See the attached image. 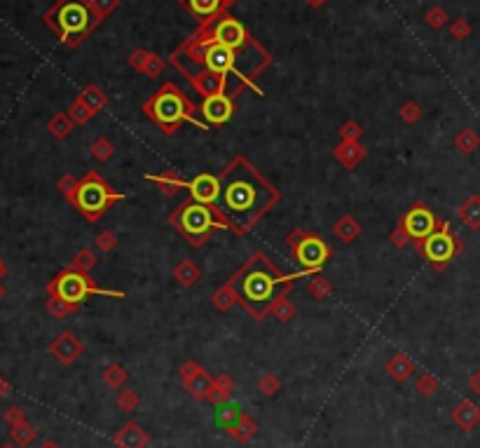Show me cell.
Wrapping results in <instances>:
<instances>
[{
	"label": "cell",
	"mask_w": 480,
	"mask_h": 448,
	"mask_svg": "<svg viewBox=\"0 0 480 448\" xmlns=\"http://www.w3.org/2000/svg\"><path fill=\"white\" fill-rule=\"evenodd\" d=\"M293 277H283L277 265L265 253H256L244 268L239 270L232 282L239 293V303L260 322L270 315V305L279 296H286Z\"/></svg>",
	"instance_id": "7a4b0ae2"
},
{
	"label": "cell",
	"mask_w": 480,
	"mask_h": 448,
	"mask_svg": "<svg viewBox=\"0 0 480 448\" xmlns=\"http://www.w3.org/2000/svg\"><path fill=\"white\" fill-rule=\"evenodd\" d=\"M201 369L197 362H194V359H188V362H183L181 364V380H190L192 376H197V373H201Z\"/></svg>",
	"instance_id": "11a10c76"
},
{
	"label": "cell",
	"mask_w": 480,
	"mask_h": 448,
	"mask_svg": "<svg viewBox=\"0 0 480 448\" xmlns=\"http://www.w3.org/2000/svg\"><path fill=\"white\" fill-rule=\"evenodd\" d=\"M401 221H403V226H406L412 242H422V240L429 237L431 233H436V230L441 228V219H438L434 211L422 202L412 204Z\"/></svg>",
	"instance_id": "8fae6325"
},
{
	"label": "cell",
	"mask_w": 480,
	"mask_h": 448,
	"mask_svg": "<svg viewBox=\"0 0 480 448\" xmlns=\"http://www.w3.org/2000/svg\"><path fill=\"white\" fill-rule=\"evenodd\" d=\"M82 352H85V343H82L73 331H61L50 343V355L54 357L59 364H63V367H70V364L78 362L82 357Z\"/></svg>",
	"instance_id": "4fadbf2b"
},
{
	"label": "cell",
	"mask_w": 480,
	"mask_h": 448,
	"mask_svg": "<svg viewBox=\"0 0 480 448\" xmlns=\"http://www.w3.org/2000/svg\"><path fill=\"white\" fill-rule=\"evenodd\" d=\"M459 221L469 230H480V195L466 197L457 209Z\"/></svg>",
	"instance_id": "7402d4cb"
},
{
	"label": "cell",
	"mask_w": 480,
	"mask_h": 448,
	"mask_svg": "<svg viewBox=\"0 0 480 448\" xmlns=\"http://www.w3.org/2000/svg\"><path fill=\"white\" fill-rule=\"evenodd\" d=\"M43 21L59 35V40L68 47L82 45L87 35H90L94 28H99V23L92 14L90 0H57V3L45 12Z\"/></svg>",
	"instance_id": "3957f363"
},
{
	"label": "cell",
	"mask_w": 480,
	"mask_h": 448,
	"mask_svg": "<svg viewBox=\"0 0 480 448\" xmlns=\"http://www.w3.org/2000/svg\"><path fill=\"white\" fill-rule=\"evenodd\" d=\"M3 298H5V284L0 282V300H3Z\"/></svg>",
	"instance_id": "be15d7a7"
},
{
	"label": "cell",
	"mask_w": 480,
	"mask_h": 448,
	"mask_svg": "<svg viewBox=\"0 0 480 448\" xmlns=\"http://www.w3.org/2000/svg\"><path fill=\"white\" fill-rule=\"evenodd\" d=\"M199 31L209 40H213V43L225 45L234 52H251L260 47L256 40L251 38V33L246 31L244 23L239 19H234L232 14H228V12L218 14L216 19H211V21H204Z\"/></svg>",
	"instance_id": "ba28073f"
},
{
	"label": "cell",
	"mask_w": 480,
	"mask_h": 448,
	"mask_svg": "<svg viewBox=\"0 0 480 448\" xmlns=\"http://www.w3.org/2000/svg\"><path fill=\"white\" fill-rule=\"evenodd\" d=\"M112 444L117 448H148V444H150V434H148L139 422H127V425H122L115 432Z\"/></svg>",
	"instance_id": "9a60e30c"
},
{
	"label": "cell",
	"mask_w": 480,
	"mask_h": 448,
	"mask_svg": "<svg viewBox=\"0 0 480 448\" xmlns=\"http://www.w3.org/2000/svg\"><path fill=\"white\" fill-rule=\"evenodd\" d=\"M241 413H244V411H239L230 402L223 404V406H216V425L223 427V429H230L241 418Z\"/></svg>",
	"instance_id": "1f68e13d"
},
{
	"label": "cell",
	"mask_w": 480,
	"mask_h": 448,
	"mask_svg": "<svg viewBox=\"0 0 480 448\" xmlns=\"http://www.w3.org/2000/svg\"><path fill=\"white\" fill-rule=\"evenodd\" d=\"M270 315L274 317L277 322L288 324V322L295 317V305L290 303V300H288L286 296H279V298L274 300V303L270 305Z\"/></svg>",
	"instance_id": "d6a6232c"
},
{
	"label": "cell",
	"mask_w": 480,
	"mask_h": 448,
	"mask_svg": "<svg viewBox=\"0 0 480 448\" xmlns=\"http://www.w3.org/2000/svg\"><path fill=\"white\" fill-rule=\"evenodd\" d=\"M143 113L150 115L167 134H174L183 122H192V125L204 129L209 127L201 117H197L199 110L174 82H167L152 94L150 101L143 106Z\"/></svg>",
	"instance_id": "277c9868"
},
{
	"label": "cell",
	"mask_w": 480,
	"mask_h": 448,
	"mask_svg": "<svg viewBox=\"0 0 480 448\" xmlns=\"http://www.w3.org/2000/svg\"><path fill=\"white\" fill-rule=\"evenodd\" d=\"M333 233H335V237L337 240H342V242H354L361 235V223L354 219V216H340V219L335 221V226H333Z\"/></svg>",
	"instance_id": "4316f807"
},
{
	"label": "cell",
	"mask_w": 480,
	"mask_h": 448,
	"mask_svg": "<svg viewBox=\"0 0 480 448\" xmlns=\"http://www.w3.org/2000/svg\"><path fill=\"white\" fill-rule=\"evenodd\" d=\"M450 418H452V422L459 429L471 432V429L480 422V406L473 404L471 399H461V402L450 411Z\"/></svg>",
	"instance_id": "ac0fdd59"
},
{
	"label": "cell",
	"mask_w": 480,
	"mask_h": 448,
	"mask_svg": "<svg viewBox=\"0 0 480 448\" xmlns=\"http://www.w3.org/2000/svg\"><path fill=\"white\" fill-rule=\"evenodd\" d=\"M450 35H452L454 40H466L471 35V23L466 21L464 17H459V19H454L450 23Z\"/></svg>",
	"instance_id": "f907efd6"
},
{
	"label": "cell",
	"mask_w": 480,
	"mask_h": 448,
	"mask_svg": "<svg viewBox=\"0 0 480 448\" xmlns=\"http://www.w3.org/2000/svg\"><path fill=\"white\" fill-rule=\"evenodd\" d=\"M10 437H12V444H14V446L26 448V446H31L33 441H35V437H38V432H35L33 425H28V422H21V425L12 427Z\"/></svg>",
	"instance_id": "836d02e7"
},
{
	"label": "cell",
	"mask_w": 480,
	"mask_h": 448,
	"mask_svg": "<svg viewBox=\"0 0 480 448\" xmlns=\"http://www.w3.org/2000/svg\"><path fill=\"white\" fill-rule=\"evenodd\" d=\"M286 244L293 251L295 261L302 268V273H319L323 268V263L330 258V246L326 244L321 237L312 233H305V230L295 228L288 233Z\"/></svg>",
	"instance_id": "9c48e42d"
},
{
	"label": "cell",
	"mask_w": 480,
	"mask_h": 448,
	"mask_svg": "<svg viewBox=\"0 0 480 448\" xmlns=\"http://www.w3.org/2000/svg\"><path fill=\"white\" fill-rule=\"evenodd\" d=\"M277 199H279V193L244 157H237L234 162H230L221 176L218 214L239 235L248 233L256 226Z\"/></svg>",
	"instance_id": "6da1fadb"
},
{
	"label": "cell",
	"mask_w": 480,
	"mask_h": 448,
	"mask_svg": "<svg viewBox=\"0 0 480 448\" xmlns=\"http://www.w3.org/2000/svg\"><path fill=\"white\" fill-rule=\"evenodd\" d=\"M78 310H80V305L66 303V300H61V298L50 296V300H47V312H50L54 320H63V317L73 315V312H78Z\"/></svg>",
	"instance_id": "f35d334b"
},
{
	"label": "cell",
	"mask_w": 480,
	"mask_h": 448,
	"mask_svg": "<svg viewBox=\"0 0 480 448\" xmlns=\"http://www.w3.org/2000/svg\"><path fill=\"white\" fill-rule=\"evenodd\" d=\"M417 249L426 258V263H431V268L446 270L461 253L464 244H461L459 237H454L448 223L441 221V228H438L436 233H431L426 240L417 242Z\"/></svg>",
	"instance_id": "30bf717a"
},
{
	"label": "cell",
	"mask_w": 480,
	"mask_h": 448,
	"mask_svg": "<svg viewBox=\"0 0 480 448\" xmlns=\"http://www.w3.org/2000/svg\"><path fill=\"white\" fill-rule=\"evenodd\" d=\"M162 70H164V59L155 55V52H150V59H148V64H146L143 75H148V78H157V75H162Z\"/></svg>",
	"instance_id": "816d5d0a"
},
{
	"label": "cell",
	"mask_w": 480,
	"mask_h": 448,
	"mask_svg": "<svg viewBox=\"0 0 480 448\" xmlns=\"http://www.w3.org/2000/svg\"><path fill=\"white\" fill-rule=\"evenodd\" d=\"M38 448H61V446H59L54 439H47V441H43V444H40Z\"/></svg>",
	"instance_id": "94428289"
},
{
	"label": "cell",
	"mask_w": 480,
	"mask_h": 448,
	"mask_svg": "<svg viewBox=\"0 0 480 448\" xmlns=\"http://www.w3.org/2000/svg\"><path fill=\"white\" fill-rule=\"evenodd\" d=\"M190 82H192L194 90H197L204 99L213 97V94H228V92H225V90H228V78L211 73V70H199V73L192 75Z\"/></svg>",
	"instance_id": "2e32d148"
},
{
	"label": "cell",
	"mask_w": 480,
	"mask_h": 448,
	"mask_svg": "<svg viewBox=\"0 0 480 448\" xmlns=\"http://www.w3.org/2000/svg\"><path fill=\"white\" fill-rule=\"evenodd\" d=\"M78 186H80V181L75 179L73 174L61 176V179H59V184H57L59 193H61V195L66 197L70 204H73V199H75V193H78Z\"/></svg>",
	"instance_id": "ee69618b"
},
{
	"label": "cell",
	"mask_w": 480,
	"mask_h": 448,
	"mask_svg": "<svg viewBox=\"0 0 480 448\" xmlns=\"http://www.w3.org/2000/svg\"><path fill=\"white\" fill-rule=\"evenodd\" d=\"M199 277H201V270H199V265L190 261V258H183V261L176 263V268H174V280L179 282L181 286H186V289H190L194 286L199 282Z\"/></svg>",
	"instance_id": "603a6c76"
},
{
	"label": "cell",
	"mask_w": 480,
	"mask_h": 448,
	"mask_svg": "<svg viewBox=\"0 0 480 448\" xmlns=\"http://www.w3.org/2000/svg\"><path fill=\"white\" fill-rule=\"evenodd\" d=\"M73 127H75V122L70 120L68 113H54L50 120H47V132H50L57 141L68 139L70 132H73Z\"/></svg>",
	"instance_id": "f1b7e54d"
},
{
	"label": "cell",
	"mask_w": 480,
	"mask_h": 448,
	"mask_svg": "<svg viewBox=\"0 0 480 448\" xmlns=\"http://www.w3.org/2000/svg\"><path fill=\"white\" fill-rule=\"evenodd\" d=\"M469 387H471V392L480 394V371H476V373H471V378H469Z\"/></svg>",
	"instance_id": "6f0895ef"
},
{
	"label": "cell",
	"mask_w": 480,
	"mask_h": 448,
	"mask_svg": "<svg viewBox=\"0 0 480 448\" xmlns=\"http://www.w3.org/2000/svg\"><path fill=\"white\" fill-rule=\"evenodd\" d=\"M8 392H10V382L5 380L3 376H0V399H3V397H5V394H8Z\"/></svg>",
	"instance_id": "680465c9"
},
{
	"label": "cell",
	"mask_w": 480,
	"mask_h": 448,
	"mask_svg": "<svg viewBox=\"0 0 480 448\" xmlns=\"http://www.w3.org/2000/svg\"><path fill=\"white\" fill-rule=\"evenodd\" d=\"M384 369H387V376L391 380L406 382V380H410V376L414 373V362L408 355H403V352H396V355H391Z\"/></svg>",
	"instance_id": "44dd1931"
},
{
	"label": "cell",
	"mask_w": 480,
	"mask_h": 448,
	"mask_svg": "<svg viewBox=\"0 0 480 448\" xmlns=\"http://www.w3.org/2000/svg\"><path fill=\"white\" fill-rule=\"evenodd\" d=\"M389 242L391 244L396 246V249H406L408 244H410V235H408V230H406V226H403V221H399L396 223V228L391 230V235H389Z\"/></svg>",
	"instance_id": "7dc6e473"
},
{
	"label": "cell",
	"mask_w": 480,
	"mask_h": 448,
	"mask_svg": "<svg viewBox=\"0 0 480 448\" xmlns=\"http://www.w3.org/2000/svg\"><path fill=\"white\" fill-rule=\"evenodd\" d=\"M401 120L406 122V125H414V122H419V117H422V108H419L417 101H406L401 106Z\"/></svg>",
	"instance_id": "bcb514c9"
},
{
	"label": "cell",
	"mask_w": 480,
	"mask_h": 448,
	"mask_svg": "<svg viewBox=\"0 0 480 448\" xmlns=\"http://www.w3.org/2000/svg\"><path fill=\"white\" fill-rule=\"evenodd\" d=\"M3 448H14V446H10V444H8V446H3Z\"/></svg>",
	"instance_id": "03108f58"
},
{
	"label": "cell",
	"mask_w": 480,
	"mask_h": 448,
	"mask_svg": "<svg viewBox=\"0 0 480 448\" xmlns=\"http://www.w3.org/2000/svg\"><path fill=\"white\" fill-rule=\"evenodd\" d=\"M234 3V0H225V5H228V8H230V5H232Z\"/></svg>",
	"instance_id": "e7e4bbea"
},
{
	"label": "cell",
	"mask_w": 480,
	"mask_h": 448,
	"mask_svg": "<svg viewBox=\"0 0 480 448\" xmlns=\"http://www.w3.org/2000/svg\"><path fill=\"white\" fill-rule=\"evenodd\" d=\"M124 199V195L120 193H112L110 186L101 179L99 174L90 172L85 179H80V186H78V193H75V199H73V207L85 214L90 221H99L101 216L108 211L112 204Z\"/></svg>",
	"instance_id": "52a82bcc"
},
{
	"label": "cell",
	"mask_w": 480,
	"mask_h": 448,
	"mask_svg": "<svg viewBox=\"0 0 480 448\" xmlns=\"http://www.w3.org/2000/svg\"><path fill=\"white\" fill-rule=\"evenodd\" d=\"M181 5L190 10V14L197 17L201 23L216 19L218 14H223L228 10L225 0H181Z\"/></svg>",
	"instance_id": "d6986e66"
},
{
	"label": "cell",
	"mask_w": 480,
	"mask_h": 448,
	"mask_svg": "<svg viewBox=\"0 0 480 448\" xmlns=\"http://www.w3.org/2000/svg\"><path fill=\"white\" fill-rule=\"evenodd\" d=\"M232 113H234V101L230 94H213V97H206L199 106L201 120L209 127H218L230 122Z\"/></svg>",
	"instance_id": "7c38bea8"
},
{
	"label": "cell",
	"mask_w": 480,
	"mask_h": 448,
	"mask_svg": "<svg viewBox=\"0 0 480 448\" xmlns=\"http://www.w3.org/2000/svg\"><path fill=\"white\" fill-rule=\"evenodd\" d=\"M258 390L260 394H265V397H277L281 390V380L277 378L274 373H265V376H260V380H258Z\"/></svg>",
	"instance_id": "b9f144b4"
},
{
	"label": "cell",
	"mask_w": 480,
	"mask_h": 448,
	"mask_svg": "<svg viewBox=\"0 0 480 448\" xmlns=\"http://www.w3.org/2000/svg\"><path fill=\"white\" fill-rule=\"evenodd\" d=\"M213 385H216L218 390L228 392V394H232V390H234V380H232V376H228V373L216 376V378H213Z\"/></svg>",
	"instance_id": "9f6ffc18"
},
{
	"label": "cell",
	"mask_w": 480,
	"mask_h": 448,
	"mask_svg": "<svg viewBox=\"0 0 480 448\" xmlns=\"http://www.w3.org/2000/svg\"><path fill=\"white\" fill-rule=\"evenodd\" d=\"M101 378H103L106 385L110 387V390H120V387L124 385V382L129 380V371L122 367V364H110V367L103 369V373H101Z\"/></svg>",
	"instance_id": "4dcf8cb0"
},
{
	"label": "cell",
	"mask_w": 480,
	"mask_h": 448,
	"mask_svg": "<svg viewBox=\"0 0 480 448\" xmlns=\"http://www.w3.org/2000/svg\"><path fill=\"white\" fill-rule=\"evenodd\" d=\"M211 303H213V308L221 310V312L232 310L234 305L239 303V293H237L234 282L230 280L228 284H223L221 289H216V291H213V296H211Z\"/></svg>",
	"instance_id": "cb8c5ba5"
},
{
	"label": "cell",
	"mask_w": 480,
	"mask_h": 448,
	"mask_svg": "<svg viewBox=\"0 0 480 448\" xmlns=\"http://www.w3.org/2000/svg\"><path fill=\"white\" fill-rule=\"evenodd\" d=\"M169 221L183 237L190 242V246H194V249L211 237L213 230L230 228L228 221L216 219L213 211L206 207V204H199V202H194V199H186V202L169 216Z\"/></svg>",
	"instance_id": "5b68a950"
},
{
	"label": "cell",
	"mask_w": 480,
	"mask_h": 448,
	"mask_svg": "<svg viewBox=\"0 0 480 448\" xmlns=\"http://www.w3.org/2000/svg\"><path fill=\"white\" fill-rule=\"evenodd\" d=\"M94 244H97L99 251L110 253L117 246V235L110 233V230H101V233L97 235V240H94Z\"/></svg>",
	"instance_id": "c3c4849f"
},
{
	"label": "cell",
	"mask_w": 480,
	"mask_h": 448,
	"mask_svg": "<svg viewBox=\"0 0 480 448\" xmlns=\"http://www.w3.org/2000/svg\"><path fill=\"white\" fill-rule=\"evenodd\" d=\"M225 432H228L234 441H239V444H246V441H251L253 437H256L258 425H256V420H253V418L248 416V413H241L239 420H237L230 429H225Z\"/></svg>",
	"instance_id": "484cf974"
},
{
	"label": "cell",
	"mask_w": 480,
	"mask_h": 448,
	"mask_svg": "<svg viewBox=\"0 0 480 448\" xmlns=\"http://www.w3.org/2000/svg\"><path fill=\"white\" fill-rule=\"evenodd\" d=\"M307 291H310L317 300H323V298H328L330 293H333V284H330L323 275L317 273V275L310 277V282H307Z\"/></svg>",
	"instance_id": "d590c367"
},
{
	"label": "cell",
	"mask_w": 480,
	"mask_h": 448,
	"mask_svg": "<svg viewBox=\"0 0 480 448\" xmlns=\"http://www.w3.org/2000/svg\"><path fill=\"white\" fill-rule=\"evenodd\" d=\"M188 191H190V199H194V202L213 207L221 199V179L213 174H197L188 184Z\"/></svg>",
	"instance_id": "5bb4252c"
},
{
	"label": "cell",
	"mask_w": 480,
	"mask_h": 448,
	"mask_svg": "<svg viewBox=\"0 0 480 448\" xmlns=\"http://www.w3.org/2000/svg\"><path fill=\"white\" fill-rule=\"evenodd\" d=\"M146 181H152L167 197L179 195V193L186 191L188 184H190V181H186L179 172H174V169H167V172H162L157 176H146Z\"/></svg>",
	"instance_id": "ffe728a7"
},
{
	"label": "cell",
	"mask_w": 480,
	"mask_h": 448,
	"mask_svg": "<svg viewBox=\"0 0 480 448\" xmlns=\"http://www.w3.org/2000/svg\"><path fill=\"white\" fill-rule=\"evenodd\" d=\"M414 390H417L422 397H434V394L441 390V382H438L436 376H431V373H422L419 376L417 380H414Z\"/></svg>",
	"instance_id": "ab89813d"
},
{
	"label": "cell",
	"mask_w": 480,
	"mask_h": 448,
	"mask_svg": "<svg viewBox=\"0 0 480 448\" xmlns=\"http://www.w3.org/2000/svg\"><path fill=\"white\" fill-rule=\"evenodd\" d=\"M148 59H150V52L148 50H134L132 57H129V66H132L134 70H139V73H143Z\"/></svg>",
	"instance_id": "db71d44e"
},
{
	"label": "cell",
	"mask_w": 480,
	"mask_h": 448,
	"mask_svg": "<svg viewBox=\"0 0 480 448\" xmlns=\"http://www.w3.org/2000/svg\"><path fill=\"white\" fill-rule=\"evenodd\" d=\"M68 115H70V120H73L75 125H87V122H90L92 117H94V113H92L90 108H87L85 104L80 101V99H75V101L70 104Z\"/></svg>",
	"instance_id": "7bdbcfd3"
},
{
	"label": "cell",
	"mask_w": 480,
	"mask_h": 448,
	"mask_svg": "<svg viewBox=\"0 0 480 448\" xmlns=\"http://www.w3.org/2000/svg\"><path fill=\"white\" fill-rule=\"evenodd\" d=\"M97 263H99V258H97V253H94L92 249H80V251L73 256V261H70V268L78 270V273L90 275L92 268H94Z\"/></svg>",
	"instance_id": "8d00e7d4"
},
{
	"label": "cell",
	"mask_w": 480,
	"mask_h": 448,
	"mask_svg": "<svg viewBox=\"0 0 480 448\" xmlns=\"http://www.w3.org/2000/svg\"><path fill=\"white\" fill-rule=\"evenodd\" d=\"M117 406L124 411V413H132L141 406V394L136 390H120L117 392Z\"/></svg>",
	"instance_id": "60d3db41"
},
{
	"label": "cell",
	"mask_w": 480,
	"mask_h": 448,
	"mask_svg": "<svg viewBox=\"0 0 480 448\" xmlns=\"http://www.w3.org/2000/svg\"><path fill=\"white\" fill-rule=\"evenodd\" d=\"M90 8H92V14L97 23L101 26L108 17L120 8V0H90Z\"/></svg>",
	"instance_id": "e575fe53"
},
{
	"label": "cell",
	"mask_w": 480,
	"mask_h": 448,
	"mask_svg": "<svg viewBox=\"0 0 480 448\" xmlns=\"http://www.w3.org/2000/svg\"><path fill=\"white\" fill-rule=\"evenodd\" d=\"M424 21H426V26L429 28H443V26H448V12L443 10V8H429V12L424 14Z\"/></svg>",
	"instance_id": "f6af8a7d"
},
{
	"label": "cell",
	"mask_w": 480,
	"mask_h": 448,
	"mask_svg": "<svg viewBox=\"0 0 480 448\" xmlns=\"http://www.w3.org/2000/svg\"><path fill=\"white\" fill-rule=\"evenodd\" d=\"M78 99L87 106V108L92 110L94 115H97L99 110H103L106 106H108V97H106V92L101 90L99 85H87L85 90H82V94H80Z\"/></svg>",
	"instance_id": "83f0119b"
},
{
	"label": "cell",
	"mask_w": 480,
	"mask_h": 448,
	"mask_svg": "<svg viewBox=\"0 0 480 448\" xmlns=\"http://www.w3.org/2000/svg\"><path fill=\"white\" fill-rule=\"evenodd\" d=\"M0 117H3V113H0Z\"/></svg>",
	"instance_id": "003e7915"
},
{
	"label": "cell",
	"mask_w": 480,
	"mask_h": 448,
	"mask_svg": "<svg viewBox=\"0 0 480 448\" xmlns=\"http://www.w3.org/2000/svg\"><path fill=\"white\" fill-rule=\"evenodd\" d=\"M5 275H8V265H5V261L0 258V282L5 280Z\"/></svg>",
	"instance_id": "6125c7cd"
},
{
	"label": "cell",
	"mask_w": 480,
	"mask_h": 448,
	"mask_svg": "<svg viewBox=\"0 0 480 448\" xmlns=\"http://www.w3.org/2000/svg\"><path fill=\"white\" fill-rule=\"evenodd\" d=\"M90 153L97 162H108L110 157L115 155V146H112V141H108L106 137H99V139L92 141Z\"/></svg>",
	"instance_id": "74e56055"
},
{
	"label": "cell",
	"mask_w": 480,
	"mask_h": 448,
	"mask_svg": "<svg viewBox=\"0 0 480 448\" xmlns=\"http://www.w3.org/2000/svg\"><path fill=\"white\" fill-rule=\"evenodd\" d=\"M307 5H310L312 10H319V8H323V5H326V0H307Z\"/></svg>",
	"instance_id": "91938a15"
},
{
	"label": "cell",
	"mask_w": 480,
	"mask_h": 448,
	"mask_svg": "<svg viewBox=\"0 0 480 448\" xmlns=\"http://www.w3.org/2000/svg\"><path fill=\"white\" fill-rule=\"evenodd\" d=\"M183 387L188 390V394H192V399H197V402H206V394H209V390L213 387V376H209L206 371H201V373L192 376L190 380H183Z\"/></svg>",
	"instance_id": "d4e9b609"
},
{
	"label": "cell",
	"mask_w": 480,
	"mask_h": 448,
	"mask_svg": "<svg viewBox=\"0 0 480 448\" xmlns=\"http://www.w3.org/2000/svg\"><path fill=\"white\" fill-rule=\"evenodd\" d=\"M5 422H8L10 427H17V425H21V422H28L26 420V411L21 409V406H10L8 411H5Z\"/></svg>",
	"instance_id": "f5cc1de1"
},
{
	"label": "cell",
	"mask_w": 480,
	"mask_h": 448,
	"mask_svg": "<svg viewBox=\"0 0 480 448\" xmlns=\"http://www.w3.org/2000/svg\"><path fill=\"white\" fill-rule=\"evenodd\" d=\"M454 146H457V150H461L464 155H471V153H476L478 146H480L478 132H476V129H471V127L459 129L457 137H454Z\"/></svg>",
	"instance_id": "f546056e"
},
{
	"label": "cell",
	"mask_w": 480,
	"mask_h": 448,
	"mask_svg": "<svg viewBox=\"0 0 480 448\" xmlns=\"http://www.w3.org/2000/svg\"><path fill=\"white\" fill-rule=\"evenodd\" d=\"M115 296V298H122L124 293L122 291H108V289H99L94 284V280L90 275L85 273H78L68 265L63 273H59L54 280L47 284V296H54V298H61L66 303H73V305H82L90 296Z\"/></svg>",
	"instance_id": "8992f818"
},
{
	"label": "cell",
	"mask_w": 480,
	"mask_h": 448,
	"mask_svg": "<svg viewBox=\"0 0 480 448\" xmlns=\"http://www.w3.org/2000/svg\"><path fill=\"white\" fill-rule=\"evenodd\" d=\"M361 137H363V129H361L359 122L347 120L340 127V141H361Z\"/></svg>",
	"instance_id": "681fc988"
},
{
	"label": "cell",
	"mask_w": 480,
	"mask_h": 448,
	"mask_svg": "<svg viewBox=\"0 0 480 448\" xmlns=\"http://www.w3.org/2000/svg\"><path fill=\"white\" fill-rule=\"evenodd\" d=\"M333 157L345 169H357L366 160V148L359 141H340L333 148Z\"/></svg>",
	"instance_id": "e0dca14e"
}]
</instances>
